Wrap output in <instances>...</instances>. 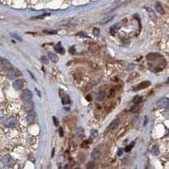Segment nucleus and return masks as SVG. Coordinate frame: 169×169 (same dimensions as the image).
<instances>
[{
  "label": "nucleus",
  "instance_id": "4",
  "mask_svg": "<svg viewBox=\"0 0 169 169\" xmlns=\"http://www.w3.org/2000/svg\"><path fill=\"white\" fill-rule=\"evenodd\" d=\"M16 123H17V120L14 117H10V118H8L5 121V125L7 127H15L16 126Z\"/></svg>",
  "mask_w": 169,
  "mask_h": 169
},
{
  "label": "nucleus",
  "instance_id": "8",
  "mask_svg": "<svg viewBox=\"0 0 169 169\" xmlns=\"http://www.w3.org/2000/svg\"><path fill=\"white\" fill-rule=\"evenodd\" d=\"M146 9H147V12H148L149 16H150V19H151V20L155 21V20H156V15H155V13L153 12V10L151 9V8H149V7H147Z\"/></svg>",
  "mask_w": 169,
  "mask_h": 169
},
{
  "label": "nucleus",
  "instance_id": "32",
  "mask_svg": "<svg viewBox=\"0 0 169 169\" xmlns=\"http://www.w3.org/2000/svg\"><path fill=\"white\" fill-rule=\"evenodd\" d=\"M60 135H61V136L63 135V132H62V129L61 128H60Z\"/></svg>",
  "mask_w": 169,
  "mask_h": 169
},
{
  "label": "nucleus",
  "instance_id": "2",
  "mask_svg": "<svg viewBox=\"0 0 169 169\" xmlns=\"http://www.w3.org/2000/svg\"><path fill=\"white\" fill-rule=\"evenodd\" d=\"M13 163H14V161H13V159L10 155L3 156V158H2V164L3 165L7 166V167H11V166H13Z\"/></svg>",
  "mask_w": 169,
  "mask_h": 169
},
{
  "label": "nucleus",
  "instance_id": "13",
  "mask_svg": "<svg viewBox=\"0 0 169 169\" xmlns=\"http://www.w3.org/2000/svg\"><path fill=\"white\" fill-rule=\"evenodd\" d=\"M17 75H18V72H17V71H14L13 69H10V71L8 72V77H9L10 79H14L15 77H17Z\"/></svg>",
  "mask_w": 169,
  "mask_h": 169
},
{
  "label": "nucleus",
  "instance_id": "15",
  "mask_svg": "<svg viewBox=\"0 0 169 169\" xmlns=\"http://www.w3.org/2000/svg\"><path fill=\"white\" fill-rule=\"evenodd\" d=\"M48 56H49V58L51 59V61L57 62L58 57H57V55H56L55 53H53V52H49V53H48Z\"/></svg>",
  "mask_w": 169,
  "mask_h": 169
},
{
  "label": "nucleus",
  "instance_id": "7",
  "mask_svg": "<svg viewBox=\"0 0 169 169\" xmlns=\"http://www.w3.org/2000/svg\"><path fill=\"white\" fill-rule=\"evenodd\" d=\"M118 119H115V120H113L111 123H110L109 127H108L107 129H106V131H111V130H114L117 127V125H118Z\"/></svg>",
  "mask_w": 169,
  "mask_h": 169
},
{
  "label": "nucleus",
  "instance_id": "14",
  "mask_svg": "<svg viewBox=\"0 0 169 169\" xmlns=\"http://www.w3.org/2000/svg\"><path fill=\"white\" fill-rule=\"evenodd\" d=\"M99 156H100V150H99V148H96L92 153H91V157H92L93 159H96Z\"/></svg>",
  "mask_w": 169,
  "mask_h": 169
},
{
  "label": "nucleus",
  "instance_id": "12",
  "mask_svg": "<svg viewBox=\"0 0 169 169\" xmlns=\"http://www.w3.org/2000/svg\"><path fill=\"white\" fill-rule=\"evenodd\" d=\"M75 135L78 136V137H81V136L84 135V129L82 127H78V128L75 130Z\"/></svg>",
  "mask_w": 169,
  "mask_h": 169
},
{
  "label": "nucleus",
  "instance_id": "3",
  "mask_svg": "<svg viewBox=\"0 0 169 169\" xmlns=\"http://www.w3.org/2000/svg\"><path fill=\"white\" fill-rule=\"evenodd\" d=\"M21 99H22L23 101H25V102H27V101H30L32 99V93L30 90L26 89L22 92V94H21Z\"/></svg>",
  "mask_w": 169,
  "mask_h": 169
},
{
  "label": "nucleus",
  "instance_id": "18",
  "mask_svg": "<svg viewBox=\"0 0 169 169\" xmlns=\"http://www.w3.org/2000/svg\"><path fill=\"white\" fill-rule=\"evenodd\" d=\"M151 152H152L153 155H158V154H159V148H158V146L153 147L152 150H151Z\"/></svg>",
  "mask_w": 169,
  "mask_h": 169
},
{
  "label": "nucleus",
  "instance_id": "27",
  "mask_svg": "<svg viewBox=\"0 0 169 169\" xmlns=\"http://www.w3.org/2000/svg\"><path fill=\"white\" fill-rule=\"evenodd\" d=\"M53 121H54V124H55L56 126H58V125H59V122H58V120L56 119V117H53Z\"/></svg>",
  "mask_w": 169,
  "mask_h": 169
},
{
  "label": "nucleus",
  "instance_id": "31",
  "mask_svg": "<svg viewBox=\"0 0 169 169\" xmlns=\"http://www.w3.org/2000/svg\"><path fill=\"white\" fill-rule=\"evenodd\" d=\"M88 168H90V167H94V165H93V164H89V165L87 166Z\"/></svg>",
  "mask_w": 169,
  "mask_h": 169
},
{
  "label": "nucleus",
  "instance_id": "17",
  "mask_svg": "<svg viewBox=\"0 0 169 169\" xmlns=\"http://www.w3.org/2000/svg\"><path fill=\"white\" fill-rule=\"evenodd\" d=\"M104 97H105V93H104L103 91H100V92L97 94V99H98V100H103Z\"/></svg>",
  "mask_w": 169,
  "mask_h": 169
},
{
  "label": "nucleus",
  "instance_id": "11",
  "mask_svg": "<svg viewBox=\"0 0 169 169\" xmlns=\"http://www.w3.org/2000/svg\"><path fill=\"white\" fill-rule=\"evenodd\" d=\"M36 118V114L34 113H30L29 115H27V122L28 123H33L35 121Z\"/></svg>",
  "mask_w": 169,
  "mask_h": 169
},
{
  "label": "nucleus",
  "instance_id": "1",
  "mask_svg": "<svg viewBox=\"0 0 169 169\" xmlns=\"http://www.w3.org/2000/svg\"><path fill=\"white\" fill-rule=\"evenodd\" d=\"M156 105H157V107H159V108H168V106H169L168 98H166V97H162V98H160L159 100L157 101Z\"/></svg>",
  "mask_w": 169,
  "mask_h": 169
},
{
  "label": "nucleus",
  "instance_id": "20",
  "mask_svg": "<svg viewBox=\"0 0 169 169\" xmlns=\"http://www.w3.org/2000/svg\"><path fill=\"white\" fill-rule=\"evenodd\" d=\"M90 135H91V138H96L97 135H98V131L97 130H92L90 132Z\"/></svg>",
  "mask_w": 169,
  "mask_h": 169
},
{
  "label": "nucleus",
  "instance_id": "29",
  "mask_svg": "<svg viewBox=\"0 0 169 169\" xmlns=\"http://www.w3.org/2000/svg\"><path fill=\"white\" fill-rule=\"evenodd\" d=\"M46 33H52V34H55L56 31H45Z\"/></svg>",
  "mask_w": 169,
  "mask_h": 169
},
{
  "label": "nucleus",
  "instance_id": "5",
  "mask_svg": "<svg viewBox=\"0 0 169 169\" xmlns=\"http://www.w3.org/2000/svg\"><path fill=\"white\" fill-rule=\"evenodd\" d=\"M23 84H24L23 83V80L17 79L13 82V87H14V89H16V90H20V89H22Z\"/></svg>",
  "mask_w": 169,
  "mask_h": 169
},
{
  "label": "nucleus",
  "instance_id": "33",
  "mask_svg": "<svg viewBox=\"0 0 169 169\" xmlns=\"http://www.w3.org/2000/svg\"><path fill=\"white\" fill-rule=\"evenodd\" d=\"M122 151H123V150H122V149H121V150H119V152H118V155H120V154H121V153H122Z\"/></svg>",
  "mask_w": 169,
  "mask_h": 169
},
{
  "label": "nucleus",
  "instance_id": "26",
  "mask_svg": "<svg viewBox=\"0 0 169 169\" xmlns=\"http://www.w3.org/2000/svg\"><path fill=\"white\" fill-rule=\"evenodd\" d=\"M88 144H89V141H85L84 143H82V145H81V146H82V147H84V148H87Z\"/></svg>",
  "mask_w": 169,
  "mask_h": 169
},
{
  "label": "nucleus",
  "instance_id": "16",
  "mask_svg": "<svg viewBox=\"0 0 169 169\" xmlns=\"http://www.w3.org/2000/svg\"><path fill=\"white\" fill-rule=\"evenodd\" d=\"M155 9H156V11H158V12L160 13V14L164 13V9H163V7H162V5H161L160 3H157V4H156Z\"/></svg>",
  "mask_w": 169,
  "mask_h": 169
},
{
  "label": "nucleus",
  "instance_id": "21",
  "mask_svg": "<svg viewBox=\"0 0 169 169\" xmlns=\"http://www.w3.org/2000/svg\"><path fill=\"white\" fill-rule=\"evenodd\" d=\"M139 109H140L139 105H137V104H136V105L134 106V107H132V108H131V112H133V113H135V112H137Z\"/></svg>",
  "mask_w": 169,
  "mask_h": 169
},
{
  "label": "nucleus",
  "instance_id": "9",
  "mask_svg": "<svg viewBox=\"0 0 169 169\" xmlns=\"http://www.w3.org/2000/svg\"><path fill=\"white\" fill-rule=\"evenodd\" d=\"M54 50L57 51V52H60L61 54L64 53V49H63V47H62V45H61V43H60V42L54 46Z\"/></svg>",
  "mask_w": 169,
  "mask_h": 169
},
{
  "label": "nucleus",
  "instance_id": "19",
  "mask_svg": "<svg viewBox=\"0 0 169 169\" xmlns=\"http://www.w3.org/2000/svg\"><path fill=\"white\" fill-rule=\"evenodd\" d=\"M141 100H142L141 96H136V97H134V99H133V103L134 104H138L139 102H141Z\"/></svg>",
  "mask_w": 169,
  "mask_h": 169
},
{
  "label": "nucleus",
  "instance_id": "28",
  "mask_svg": "<svg viewBox=\"0 0 169 169\" xmlns=\"http://www.w3.org/2000/svg\"><path fill=\"white\" fill-rule=\"evenodd\" d=\"M133 145H134V143H132V144H131V145H129V146H127V148H126V149H125V150H126V151H129V150H130V149H131V148H132V146H133Z\"/></svg>",
  "mask_w": 169,
  "mask_h": 169
},
{
  "label": "nucleus",
  "instance_id": "25",
  "mask_svg": "<svg viewBox=\"0 0 169 169\" xmlns=\"http://www.w3.org/2000/svg\"><path fill=\"white\" fill-rule=\"evenodd\" d=\"M4 117H5V112H4L3 110H0V120L3 119Z\"/></svg>",
  "mask_w": 169,
  "mask_h": 169
},
{
  "label": "nucleus",
  "instance_id": "22",
  "mask_svg": "<svg viewBox=\"0 0 169 169\" xmlns=\"http://www.w3.org/2000/svg\"><path fill=\"white\" fill-rule=\"evenodd\" d=\"M119 29V24H116V25H114V26H112V28H111V33L113 34L114 33V31H117V30Z\"/></svg>",
  "mask_w": 169,
  "mask_h": 169
},
{
  "label": "nucleus",
  "instance_id": "10",
  "mask_svg": "<svg viewBox=\"0 0 169 169\" xmlns=\"http://www.w3.org/2000/svg\"><path fill=\"white\" fill-rule=\"evenodd\" d=\"M33 106H34L33 103L30 102V101H27V104H25L23 107H24V110H26V111H31L33 109Z\"/></svg>",
  "mask_w": 169,
  "mask_h": 169
},
{
  "label": "nucleus",
  "instance_id": "23",
  "mask_svg": "<svg viewBox=\"0 0 169 169\" xmlns=\"http://www.w3.org/2000/svg\"><path fill=\"white\" fill-rule=\"evenodd\" d=\"M48 14H43V15H39V16H35V17H32V20H35V19H40V18H44L45 16H47Z\"/></svg>",
  "mask_w": 169,
  "mask_h": 169
},
{
  "label": "nucleus",
  "instance_id": "34",
  "mask_svg": "<svg viewBox=\"0 0 169 169\" xmlns=\"http://www.w3.org/2000/svg\"><path fill=\"white\" fill-rule=\"evenodd\" d=\"M2 62H3V60H2L1 58H0V66H1V65H2Z\"/></svg>",
  "mask_w": 169,
  "mask_h": 169
},
{
  "label": "nucleus",
  "instance_id": "6",
  "mask_svg": "<svg viewBox=\"0 0 169 169\" xmlns=\"http://www.w3.org/2000/svg\"><path fill=\"white\" fill-rule=\"evenodd\" d=\"M150 85V82L149 81H144L142 82V83H140L138 86H136V87H134V90H140V89H143V88H146L148 87V86Z\"/></svg>",
  "mask_w": 169,
  "mask_h": 169
},
{
  "label": "nucleus",
  "instance_id": "30",
  "mask_svg": "<svg viewBox=\"0 0 169 169\" xmlns=\"http://www.w3.org/2000/svg\"><path fill=\"white\" fill-rule=\"evenodd\" d=\"M42 60L45 62V63H47V60H46V58H45V57H42Z\"/></svg>",
  "mask_w": 169,
  "mask_h": 169
},
{
  "label": "nucleus",
  "instance_id": "24",
  "mask_svg": "<svg viewBox=\"0 0 169 169\" xmlns=\"http://www.w3.org/2000/svg\"><path fill=\"white\" fill-rule=\"evenodd\" d=\"M99 33H100V31H99L98 28H94V29H93V34H94L95 36H98Z\"/></svg>",
  "mask_w": 169,
  "mask_h": 169
}]
</instances>
